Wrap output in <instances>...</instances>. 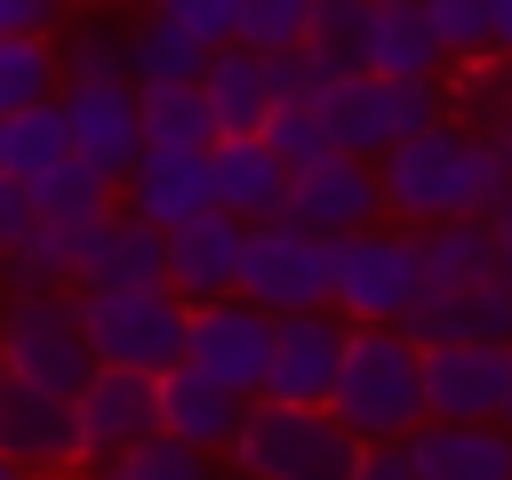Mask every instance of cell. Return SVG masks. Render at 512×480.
<instances>
[{"label":"cell","mask_w":512,"mask_h":480,"mask_svg":"<svg viewBox=\"0 0 512 480\" xmlns=\"http://www.w3.org/2000/svg\"><path fill=\"white\" fill-rule=\"evenodd\" d=\"M0 480H16V464H8V456H0Z\"/></svg>","instance_id":"44"},{"label":"cell","mask_w":512,"mask_h":480,"mask_svg":"<svg viewBox=\"0 0 512 480\" xmlns=\"http://www.w3.org/2000/svg\"><path fill=\"white\" fill-rule=\"evenodd\" d=\"M376 176H384L392 224H432V216H464V208L488 216V208L512 192V144L432 120V128L384 144V152H376Z\"/></svg>","instance_id":"1"},{"label":"cell","mask_w":512,"mask_h":480,"mask_svg":"<svg viewBox=\"0 0 512 480\" xmlns=\"http://www.w3.org/2000/svg\"><path fill=\"white\" fill-rule=\"evenodd\" d=\"M424 16H432V32H440L448 64H472V56H488V48H496L488 0H424Z\"/></svg>","instance_id":"33"},{"label":"cell","mask_w":512,"mask_h":480,"mask_svg":"<svg viewBox=\"0 0 512 480\" xmlns=\"http://www.w3.org/2000/svg\"><path fill=\"white\" fill-rule=\"evenodd\" d=\"M320 112H328V136H336L344 152L376 160L384 144L432 128V120L448 112V96H440V80H392V72H368V64H360V72H344V80L320 88Z\"/></svg>","instance_id":"6"},{"label":"cell","mask_w":512,"mask_h":480,"mask_svg":"<svg viewBox=\"0 0 512 480\" xmlns=\"http://www.w3.org/2000/svg\"><path fill=\"white\" fill-rule=\"evenodd\" d=\"M200 88H208L216 136L264 128V120H272V104H280V88H272V48H248V40H224V48H208V72H200Z\"/></svg>","instance_id":"22"},{"label":"cell","mask_w":512,"mask_h":480,"mask_svg":"<svg viewBox=\"0 0 512 480\" xmlns=\"http://www.w3.org/2000/svg\"><path fill=\"white\" fill-rule=\"evenodd\" d=\"M328 280H336V240L328 232H312L288 208H272V216L248 224L240 296H256L264 312H296V304H328Z\"/></svg>","instance_id":"7"},{"label":"cell","mask_w":512,"mask_h":480,"mask_svg":"<svg viewBox=\"0 0 512 480\" xmlns=\"http://www.w3.org/2000/svg\"><path fill=\"white\" fill-rule=\"evenodd\" d=\"M240 416H248V392H232V384L208 376L200 360H168V368H160V424H168V432L200 440L208 456H232Z\"/></svg>","instance_id":"19"},{"label":"cell","mask_w":512,"mask_h":480,"mask_svg":"<svg viewBox=\"0 0 512 480\" xmlns=\"http://www.w3.org/2000/svg\"><path fill=\"white\" fill-rule=\"evenodd\" d=\"M0 176H8V152H0Z\"/></svg>","instance_id":"45"},{"label":"cell","mask_w":512,"mask_h":480,"mask_svg":"<svg viewBox=\"0 0 512 480\" xmlns=\"http://www.w3.org/2000/svg\"><path fill=\"white\" fill-rule=\"evenodd\" d=\"M160 248H168V232L152 216H136L128 200H112L104 216L80 224V272L72 280H160Z\"/></svg>","instance_id":"23"},{"label":"cell","mask_w":512,"mask_h":480,"mask_svg":"<svg viewBox=\"0 0 512 480\" xmlns=\"http://www.w3.org/2000/svg\"><path fill=\"white\" fill-rule=\"evenodd\" d=\"M56 104H64V120H72V152H88L96 168L128 176V160L144 152V104H136V80H128V72L64 80Z\"/></svg>","instance_id":"13"},{"label":"cell","mask_w":512,"mask_h":480,"mask_svg":"<svg viewBox=\"0 0 512 480\" xmlns=\"http://www.w3.org/2000/svg\"><path fill=\"white\" fill-rule=\"evenodd\" d=\"M184 360H200L208 376H224L232 392H264V368H272V312L256 296H200L192 304V328H184Z\"/></svg>","instance_id":"11"},{"label":"cell","mask_w":512,"mask_h":480,"mask_svg":"<svg viewBox=\"0 0 512 480\" xmlns=\"http://www.w3.org/2000/svg\"><path fill=\"white\" fill-rule=\"evenodd\" d=\"M352 424L320 400H272L256 392L248 416H240V440H232V464L256 472V480H352Z\"/></svg>","instance_id":"4"},{"label":"cell","mask_w":512,"mask_h":480,"mask_svg":"<svg viewBox=\"0 0 512 480\" xmlns=\"http://www.w3.org/2000/svg\"><path fill=\"white\" fill-rule=\"evenodd\" d=\"M32 192H40V208H48V216H104V208L120 200V176H112V168H96L88 152H64L48 176H32Z\"/></svg>","instance_id":"31"},{"label":"cell","mask_w":512,"mask_h":480,"mask_svg":"<svg viewBox=\"0 0 512 480\" xmlns=\"http://www.w3.org/2000/svg\"><path fill=\"white\" fill-rule=\"evenodd\" d=\"M48 208H40V192H32V176H0V272H8V256L32 240V224H40Z\"/></svg>","instance_id":"38"},{"label":"cell","mask_w":512,"mask_h":480,"mask_svg":"<svg viewBox=\"0 0 512 480\" xmlns=\"http://www.w3.org/2000/svg\"><path fill=\"white\" fill-rule=\"evenodd\" d=\"M424 416H504V344L432 336L424 344Z\"/></svg>","instance_id":"17"},{"label":"cell","mask_w":512,"mask_h":480,"mask_svg":"<svg viewBox=\"0 0 512 480\" xmlns=\"http://www.w3.org/2000/svg\"><path fill=\"white\" fill-rule=\"evenodd\" d=\"M344 344H352V320L336 304H296V312H272V368H264V392L272 400H320L336 392V368H344Z\"/></svg>","instance_id":"12"},{"label":"cell","mask_w":512,"mask_h":480,"mask_svg":"<svg viewBox=\"0 0 512 480\" xmlns=\"http://www.w3.org/2000/svg\"><path fill=\"white\" fill-rule=\"evenodd\" d=\"M216 456L200 448V440H184V432H168V424H152V432H136L104 472H120V480H200Z\"/></svg>","instance_id":"32"},{"label":"cell","mask_w":512,"mask_h":480,"mask_svg":"<svg viewBox=\"0 0 512 480\" xmlns=\"http://www.w3.org/2000/svg\"><path fill=\"white\" fill-rule=\"evenodd\" d=\"M280 208L304 216V224L328 232V240L392 216V208H384L376 160H360V152H344V144H328V152H312V160H288V200H280Z\"/></svg>","instance_id":"9"},{"label":"cell","mask_w":512,"mask_h":480,"mask_svg":"<svg viewBox=\"0 0 512 480\" xmlns=\"http://www.w3.org/2000/svg\"><path fill=\"white\" fill-rule=\"evenodd\" d=\"M416 296H424L416 232H392V224L336 232V280H328V304H336L344 320H400Z\"/></svg>","instance_id":"8"},{"label":"cell","mask_w":512,"mask_h":480,"mask_svg":"<svg viewBox=\"0 0 512 480\" xmlns=\"http://www.w3.org/2000/svg\"><path fill=\"white\" fill-rule=\"evenodd\" d=\"M352 480H416V448H408V432H400V440H360Z\"/></svg>","instance_id":"39"},{"label":"cell","mask_w":512,"mask_h":480,"mask_svg":"<svg viewBox=\"0 0 512 480\" xmlns=\"http://www.w3.org/2000/svg\"><path fill=\"white\" fill-rule=\"evenodd\" d=\"M72 400H80V464H112L136 432L160 424V376H152V368H112V360H96V376H88Z\"/></svg>","instance_id":"14"},{"label":"cell","mask_w":512,"mask_h":480,"mask_svg":"<svg viewBox=\"0 0 512 480\" xmlns=\"http://www.w3.org/2000/svg\"><path fill=\"white\" fill-rule=\"evenodd\" d=\"M208 72V40H192L168 16H144L128 32V80H200Z\"/></svg>","instance_id":"29"},{"label":"cell","mask_w":512,"mask_h":480,"mask_svg":"<svg viewBox=\"0 0 512 480\" xmlns=\"http://www.w3.org/2000/svg\"><path fill=\"white\" fill-rule=\"evenodd\" d=\"M0 456L16 472H64L80 464V400L56 384H32L0 360Z\"/></svg>","instance_id":"10"},{"label":"cell","mask_w":512,"mask_h":480,"mask_svg":"<svg viewBox=\"0 0 512 480\" xmlns=\"http://www.w3.org/2000/svg\"><path fill=\"white\" fill-rule=\"evenodd\" d=\"M120 200H128L136 216H152L160 232L184 224V216H200V208H216L208 144H152V136H144V152H136L128 176H120Z\"/></svg>","instance_id":"15"},{"label":"cell","mask_w":512,"mask_h":480,"mask_svg":"<svg viewBox=\"0 0 512 480\" xmlns=\"http://www.w3.org/2000/svg\"><path fill=\"white\" fill-rule=\"evenodd\" d=\"M504 424H512V344H504Z\"/></svg>","instance_id":"43"},{"label":"cell","mask_w":512,"mask_h":480,"mask_svg":"<svg viewBox=\"0 0 512 480\" xmlns=\"http://www.w3.org/2000/svg\"><path fill=\"white\" fill-rule=\"evenodd\" d=\"M64 88V56L48 32H0V112L16 104H40Z\"/></svg>","instance_id":"30"},{"label":"cell","mask_w":512,"mask_h":480,"mask_svg":"<svg viewBox=\"0 0 512 480\" xmlns=\"http://www.w3.org/2000/svg\"><path fill=\"white\" fill-rule=\"evenodd\" d=\"M0 152H8V176H48V168L72 152V120H64V104L40 96V104L0 112Z\"/></svg>","instance_id":"26"},{"label":"cell","mask_w":512,"mask_h":480,"mask_svg":"<svg viewBox=\"0 0 512 480\" xmlns=\"http://www.w3.org/2000/svg\"><path fill=\"white\" fill-rule=\"evenodd\" d=\"M408 448H416V480H512L504 416H424Z\"/></svg>","instance_id":"18"},{"label":"cell","mask_w":512,"mask_h":480,"mask_svg":"<svg viewBox=\"0 0 512 480\" xmlns=\"http://www.w3.org/2000/svg\"><path fill=\"white\" fill-rule=\"evenodd\" d=\"M264 136H272L288 160H312V152H328V144H336V136H328L320 96H280V104H272V120H264Z\"/></svg>","instance_id":"35"},{"label":"cell","mask_w":512,"mask_h":480,"mask_svg":"<svg viewBox=\"0 0 512 480\" xmlns=\"http://www.w3.org/2000/svg\"><path fill=\"white\" fill-rule=\"evenodd\" d=\"M400 328L416 344L432 336H480V344H512V272H488V280H464V288H440V296H416L400 312Z\"/></svg>","instance_id":"20"},{"label":"cell","mask_w":512,"mask_h":480,"mask_svg":"<svg viewBox=\"0 0 512 480\" xmlns=\"http://www.w3.org/2000/svg\"><path fill=\"white\" fill-rule=\"evenodd\" d=\"M0 360L24 368L32 384H56V392H80L96 376V344L80 328L72 280H16L0 296Z\"/></svg>","instance_id":"5"},{"label":"cell","mask_w":512,"mask_h":480,"mask_svg":"<svg viewBox=\"0 0 512 480\" xmlns=\"http://www.w3.org/2000/svg\"><path fill=\"white\" fill-rule=\"evenodd\" d=\"M152 16L184 24V32H192V40H208V48L240 40V0H152Z\"/></svg>","instance_id":"37"},{"label":"cell","mask_w":512,"mask_h":480,"mask_svg":"<svg viewBox=\"0 0 512 480\" xmlns=\"http://www.w3.org/2000/svg\"><path fill=\"white\" fill-rule=\"evenodd\" d=\"M488 224H496V264L512 272V192H504V200L488 208Z\"/></svg>","instance_id":"41"},{"label":"cell","mask_w":512,"mask_h":480,"mask_svg":"<svg viewBox=\"0 0 512 480\" xmlns=\"http://www.w3.org/2000/svg\"><path fill=\"white\" fill-rule=\"evenodd\" d=\"M56 56H64V80H104V72H128V32L88 16V24H72V40Z\"/></svg>","instance_id":"34"},{"label":"cell","mask_w":512,"mask_h":480,"mask_svg":"<svg viewBox=\"0 0 512 480\" xmlns=\"http://www.w3.org/2000/svg\"><path fill=\"white\" fill-rule=\"evenodd\" d=\"M488 24H496V48L512 56V0H488Z\"/></svg>","instance_id":"42"},{"label":"cell","mask_w":512,"mask_h":480,"mask_svg":"<svg viewBox=\"0 0 512 480\" xmlns=\"http://www.w3.org/2000/svg\"><path fill=\"white\" fill-rule=\"evenodd\" d=\"M416 272H424V296H440V288H464V280H488V272H504V264H496V224H488L480 208L416 224Z\"/></svg>","instance_id":"24"},{"label":"cell","mask_w":512,"mask_h":480,"mask_svg":"<svg viewBox=\"0 0 512 480\" xmlns=\"http://www.w3.org/2000/svg\"><path fill=\"white\" fill-rule=\"evenodd\" d=\"M240 248H248V216L232 208H200L184 224H168V248H160V280L176 296H232L240 288Z\"/></svg>","instance_id":"16"},{"label":"cell","mask_w":512,"mask_h":480,"mask_svg":"<svg viewBox=\"0 0 512 480\" xmlns=\"http://www.w3.org/2000/svg\"><path fill=\"white\" fill-rule=\"evenodd\" d=\"M64 0H0V32H56Z\"/></svg>","instance_id":"40"},{"label":"cell","mask_w":512,"mask_h":480,"mask_svg":"<svg viewBox=\"0 0 512 480\" xmlns=\"http://www.w3.org/2000/svg\"><path fill=\"white\" fill-rule=\"evenodd\" d=\"M312 24V0H240V40L248 48H296Z\"/></svg>","instance_id":"36"},{"label":"cell","mask_w":512,"mask_h":480,"mask_svg":"<svg viewBox=\"0 0 512 480\" xmlns=\"http://www.w3.org/2000/svg\"><path fill=\"white\" fill-rule=\"evenodd\" d=\"M136 104L152 144H216V112L200 80H136Z\"/></svg>","instance_id":"27"},{"label":"cell","mask_w":512,"mask_h":480,"mask_svg":"<svg viewBox=\"0 0 512 480\" xmlns=\"http://www.w3.org/2000/svg\"><path fill=\"white\" fill-rule=\"evenodd\" d=\"M328 408L352 424V440H400L424 424V344L400 320H352L344 368Z\"/></svg>","instance_id":"2"},{"label":"cell","mask_w":512,"mask_h":480,"mask_svg":"<svg viewBox=\"0 0 512 480\" xmlns=\"http://www.w3.org/2000/svg\"><path fill=\"white\" fill-rule=\"evenodd\" d=\"M208 168H216V208H232V216H248V224L288 200V152H280L264 128L216 136V144H208Z\"/></svg>","instance_id":"21"},{"label":"cell","mask_w":512,"mask_h":480,"mask_svg":"<svg viewBox=\"0 0 512 480\" xmlns=\"http://www.w3.org/2000/svg\"><path fill=\"white\" fill-rule=\"evenodd\" d=\"M368 24H376V0H312V24H304V48L328 80L360 72L368 64Z\"/></svg>","instance_id":"28"},{"label":"cell","mask_w":512,"mask_h":480,"mask_svg":"<svg viewBox=\"0 0 512 480\" xmlns=\"http://www.w3.org/2000/svg\"><path fill=\"white\" fill-rule=\"evenodd\" d=\"M80 328L96 344V360L112 368H168L184 360V328H192V296H176L168 280H72Z\"/></svg>","instance_id":"3"},{"label":"cell","mask_w":512,"mask_h":480,"mask_svg":"<svg viewBox=\"0 0 512 480\" xmlns=\"http://www.w3.org/2000/svg\"><path fill=\"white\" fill-rule=\"evenodd\" d=\"M368 72H392V80H440V72H448V48H440L424 0H376V24H368Z\"/></svg>","instance_id":"25"}]
</instances>
